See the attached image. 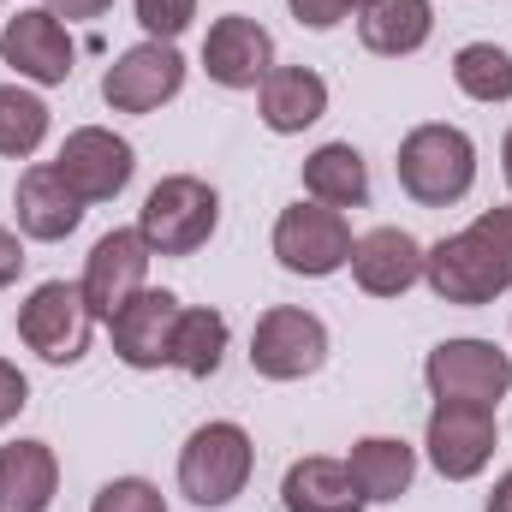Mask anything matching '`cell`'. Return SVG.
Returning a JSON list of instances; mask_svg holds the SVG:
<instances>
[{"label": "cell", "mask_w": 512, "mask_h": 512, "mask_svg": "<svg viewBox=\"0 0 512 512\" xmlns=\"http://www.w3.org/2000/svg\"><path fill=\"white\" fill-rule=\"evenodd\" d=\"M24 262H30V256H24V233L0 227V292H6V286L24 274Z\"/></svg>", "instance_id": "4dcf8cb0"}, {"label": "cell", "mask_w": 512, "mask_h": 512, "mask_svg": "<svg viewBox=\"0 0 512 512\" xmlns=\"http://www.w3.org/2000/svg\"><path fill=\"white\" fill-rule=\"evenodd\" d=\"M304 197L328 209H364L370 203V161L352 143H322L304 155Z\"/></svg>", "instance_id": "603a6c76"}, {"label": "cell", "mask_w": 512, "mask_h": 512, "mask_svg": "<svg viewBox=\"0 0 512 512\" xmlns=\"http://www.w3.org/2000/svg\"><path fill=\"white\" fill-rule=\"evenodd\" d=\"M24 405H30V382H24V370L0 358V429H6Z\"/></svg>", "instance_id": "f546056e"}, {"label": "cell", "mask_w": 512, "mask_h": 512, "mask_svg": "<svg viewBox=\"0 0 512 512\" xmlns=\"http://www.w3.org/2000/svg\"><path fill=\"white\" fill-rule=\"evenodd\" d=\"M60 495V459L48 441L0 447V512H48Z\"/></svg>", "instance_id": "ffe728a7"}, {"label": "cell", "mask_w": 512, "mask_h": 512, "mask_svg": "<svg viewBox=\"0 0 512 512\" xmlns=\"http://www.w3.org/2000/svg\"><path fill=\"white\" fill-rule=\"evenodd\" d=\"M0 60H6L24 84L54 90V84H66V78H72L78 48H72L66 24H60L48 6H18V12L6 18V30H0Z\"/></svg>", "instance_id": "4fadbf2b"}, {"label": "cell", "mask_w": 512, "mask_h": 512, "mask_svg": "<svg viewBox=\"0 0 512 512\" xmlns=\"http://www.w3.org/2000/svg\"><path fill=\"white\" fill-rule=\"evenodd\" d=\"M221 227V197L209 179L197 173H167L149 185L143 209H137V233L155 256H197Z\"/></svg>", "instance_id": "277c9868"}, {"label": "cell", "mask_w": 512, "mask_h": 512, "mask_svg": "<svg viewBox=\"0 0 512 512\" xmlns=\"http://www.w3.org/2000/svg\"><path fill=\"white\" fill-rule=\"evenodd\" d=\"M179 310H185L179 292H167V286H143L126 310L108 322V334H114V358H120L126 370H167V364H173V328H179Z\"/></svg>", "instance_id": "5bb4252c"}, {"label": "cell", "mask_w": 512, "mask_h": 512, "mask_svg": "<svg viewBox=\"0 0 512 512\" xmlns=\"http://www.w3.org/2000/svg\"><path fill=\"white\" fill-rule=\"evenodd\" d=\"M346 471H352V483L364 489L370 507H387V501L411 495V483H417V447L399 441V435H364V441H352Z\"/></svg>", "instance_id": "7402d4cb"}, {"label": "cell", "mask_w": 512, "mask_h": 512, "mask_svg": "<svg viewBox=\"0 0 512 512\" xmlns=\"http://www.w3.org/2000/svg\"><path fill=\"white\" fill-rule=\"evenodd\" d=\"M149 262H155V251L143 245L137 227H114V233H102V239L90 245L78 286H84V304H90L96 322H114L131 298L149 286Z\"/></svg>", "instance_id": "8fae6325"}, {"label": "cell", "mask_w": 512, "mask_h": 512, "mask_svg": "<svg viewBox=\"0 0 512 512\" xmlns=\"http://www.w3.org/2000/svg\"><path fill=\"white\" fill-rule=\"evenodd\" d=\"M280 507L286 512H364V489L352 483L346 459H328V453H310L298 465H286L280 477Z\"/></svg>", "instance_id": "d6986e66"}, {"label": "cell", "mask_w": 512, "mask_h": 512, "mask_svg": "<svg viewBox=\"0 0 512 512\" xmlns=\"http://www.w3.org/2000/svg\"><path fill=\"white\" fill-rule=\"evenodd\" d=\"M251 471H256V441H251V429L233 423V417L197 423L185 435V447H179V495L203 512L233 507L245 495Z\"/></svg>", "instance_id": "3957f363"}, {"label": "cell", "mask_w": 512, "mask_h": 512, "mask_svg": "<svg viewBox=\"0 0 512 512\" xmlns=\"http://www.w3.org/2000/svg\"><path fill=\"white\" fill-rule=\"evenodd\" d=\"M227 340H233V328H227L221 310L185 304V310H179V328H173V364H167V370H179V376H191V382H209V376L221 370V358H227Z\"/></svg>", "instance_id": "cb8c5ba5"}, {"label": "cell", "mask_w": 512, "mask_h": 512, "mask_svg": "<svg viewBox=\"0 0 512 512\" xmlns=\"http://www.w3.org/2000/svg\"><path fill=\"white\" fill-rule=\"evenodd\" d=\"M423 387L429 399H465V405H501L512 393V352L495 340H441L423 358Z\"/></svg>", "instance_id": "9c48e42d"}, {"label": "cell", "mask_w": 512, "mask_h": 512, "mask_svg": "<svg viewBox=\"0 0 512 512\" xmlns=\"http://www.w3.org/2000/svg\"><path fill=\"white\" fill-rule=\"evenodd\" d=\"M90 328H96V316L84 304V286H72V280H42L18 304V340L54 370L78 364L90 352Z\"/></svg>", "instance_id": "8992f818"}, {"label": "cell", "mask_w": 512, "mask_h": 512, "mask_svg": "<svg viewBox=\"0 0 512 512\" xmlns=\"http://www.w3.org/2000/svg\"><path fill=\"white\" fill-rule=\"evenodd\" d=\"M274 66H280L274 60V36L256 18L227 12V18L209 24V36H203V72H209V84H221V90H256Z\"/></svg>", "instance_id": "2e32d148"}, {"label": "cell", "mask_w": 512, "mask_h": 512, "mask_svg": "<svg viewBox=\"0 0 512 512\" xmlns=\"http://www.w3.org/2000/svg\"><path fill=\"white\" fill-rule=\"evenodd\" d=\"M393 173H399V191L411 203L453 209L477 185V143H471V131L447 126V120H423V126H411L399 137Z\"/></svg>", "instance_id": "7a4b0ae2"}, {"label": "cell", "mask_w": 512, "mask_h": 512, "mask_svg": "<svg viewBox=\"0 0 512 512\" xmlns=\"http://www.w3.org/2000/svg\"><path fill=\"white\" fill-rule=\"evenodd\" d=\"M84 197L60 179L54 161H36L18 173V191H12V215H18V233L36 239V245H60L84 227Z\"/></svg>", "instance_id": "9a60e30c"}, {"label": "cell", "mask_w": 512, "mask_h": 512, "mask_svg": "<svg viewBox=\"0 0 512 512\" xmlns=\"http://www.w3.org/2000/svg\"><path fill=\"white\" fill-rule=\"evenodd\" d=\"M423 286L459 310L495 304L501 292H512V203L483 209L465 233L423 245Z\"/></svg>", "instance_id": "6da1fadb"}, {"label": "cell", "mask_w": 512, "mask_h": 512, "mask_svg": "<svg viewBox=\"0 0 512 512\" xmlns=\"http://www.w3.org/2000/svg\"><path fill=\"white\" fill-rule=\"evenodd\" d=\"M435 36V0H364L358 6V42L382 60H405Z\"/></svg>", "instance_id": "44dd1931"}, {"label": "cell", "mask_w": 512, "mask_h": 512, "mask_svg": "<svg viewBox=\"0 0 512 512\" xmlns=\"http://www.w3.org/2000/svg\"><path fill=\"white\" fill-rule=\"evenodd\" d=\"M501 173H507V185H512V126H507V137H501Z\"/></svg>", "instance_id": "836d02e7"}, {"label": "cell", "mask_w": 512, "mask_h": 512, "mask_svg": "<svg viewBox=\"0 0 512 512\" xmlns=\"http://www.w3.org/2000/svg\"><path fill=\"white\" fill-rule=\"evenodd\" d=\"M352 221L340 215V209H328V203H310V197H298V203H286L280 215H274V239H268V251L274 262L286 268V274H298V280H328V274H340L346 262H352Z\"/></svg>", "instance_id": "5b68a950"}, {"label": "cell", "mask_w": 512, "mask_h": 512, "mask_svg": "<svg viewBox=\"0 0 512 512\" xmlns=\"http://www.w3.org/2000/svg\"><path fill=\"white\" fill-rule=\"evenodd\" d=\"M346 268H352L358 292H370V298H405L423 280V245L405 227H370L352 245V262Z\"/></svg>", "instance_id": "e0dca14e"}, {"label": "cell", "mask_w": 512, "mask_h": 512, "mask_svg": "<svg viewBox=\"0 0 512 512\" xmlns=\"http://www.w3.org/2000/svg\"><path fill=\"white\" fill-rule=\"evenodd\" d=\"M495 441H501L495 405L435 399V411H429V423H423V453H429L435 477H447V483H471V477H483L489 459H495Z\"/></svg>", "instance_id": "ba28073f"}, {"label": "cell", "mask_w": 512, "mask_h": 512, "mask_svg": "<svg viewBox=\"0 0 512 512\" xmlns=\"http://www.w3.org/2000/svg\"><path fill=\"white\" fill-rule=\"evenodd\" d=\"M90 512H167V495L149 477H114V483L96 489Z\"/></svg>", "instance_id": "83f0119b"}, {"label": "cell", "mask_w": 512, "mask_h": 512, "mask_svg": "<svg viewBox=\"0 0 512 512\" xmlns=\"http://www.w3.org/2000/svg\"><path fill=\"white\" fill-rule=\"evenodd\" d=\"M54 167H60V179L84 203H114L131 179H137V149L108 126H78V131H66Z\"/></svg>", "instance_id": "7c38bea8"}, {"label": "cell", "mask_w": 512, "mask_h": 512, "mask_svg": "<svg viewBox=\"0 0 512 512\" xmlns=\"http://www.w3.org/2000/svg\"><path fill=\"white\" fill-rule=\"evenodd\" d=\"M483 512H512V471H501V477H495V489H489Z\"/></svg>", "instance_id": "d6a6232c"}, {"label": "cell", "mask_w": 512, "mask_h": 512, "mask_svg": "<svg viewBox=\"0 0 512 512\" xmlns=\"http://www.w3.org/2000/svg\"><path fill=\"white\" fill-rule=\"evenodd\" d=\"M286 6H292V18L304 30H334V24H346L358 12V0H286Z\"/></svg>", "instance_id": "f1b7e54d"}, {"label": "cell", "mask_w": 512, "mask_h": 512, "mask_svg": "<svg viewBox=\"0 0 512 512\" xmlns=\"http://www.w3.org/2000/svg\"><path fill=\"white\" fill-rule=\"evenodd\" d=\"M60 24H90V18H102V12H114V0H42Z\"/></svg>", "instance_id": "1f68e13d"}, {"label": "cell", "mask_w": 512, "mask_h": 512, "mask_svg": "<svg viewBox=\"0 0 512 512\" xmlns=\"http://www.w3.org/2000/svg\"><path fill=\"white\" fill-rule=\"evenodd\" d=\"M256 114L274 137H298L304 126H316L328 114V78L310 66H274L256 84Z\"/></svg>", "instance_id": "ac0fdd59"}, {"label": "cell", "mask_w": 512, "mask_h": 512, "mask_svg": "<svg viewBox=\"0 0 512 512\" xmlns=\"http://www.w3.org/2000/svg\"><path fill=\"white\" fill-rule=\"evenodd\" d=\"M453 84H459V96H471L483 108L512 102V48H501V42H465L453 54Z\"/></svg>", "instance_id": "484cf974"}, {"label": "cell", "mask_w": 512, "mask_h": 512, "mask_svg": "<svg viewBox=\"0 0 512 512\" xmlns=\"http://www.w3.org/2000/svg\"><path fill=\"white\" fill-rule=\"evenodd\" d=\"M358 6H364V0H358Z\"/></svg>", "instance_id": "d590c367"}, {"label": "cell", "mask_w": 512, "mask_h": 512, "mask_svg": "<svg viewBox=\"0 0 512 512\" xmlns=\"http://www.w3.org/2000/svg\"><path fill=\"white\" fill-rule=\"evenodd\" d=\"M48 126H54V114H48V102L36 90L0 84V155L6 161H30L48 143Z\"/></svg>", "instance_id": "d4e9b609"}, {"label": "cell", "mask_w": 512, "mask_h": 512, "mask_svg": "<svg viewBox=\"0 0 512 512\" xmlns=\"http://www.w3.org/2000/svg\"><path fill=\"white\" fill-rule=\"evenodd\" d=\"M149 42H179L197 24V0H131Z\"/></svg>", "instance_id": "4316f807"}, {"label": "cell", "mask_w": 512, "mask_h": 512, "mask_svg": "<svg viewBox=\"0 0 512 512\" xmlns=\"http://www.w3.org/2000/svg\"><path fill=\"white\" fill-rule=\"evenodd\" d=\"M328 364V322L304 304H274L251 328V370L262 382H310Z\"/></svg>", "instance_id": "52a82bcc"}, {"label": "cell", "mask_w": 512, "mask_h": 512, "mask_svg": "<svg viewBox=\"0 0 512 512\" xmlns=\"http://www.w3.org/2000/svg\"><path fill=\"white\" fill-rule=\"evenodd\" d=\"M185 90V54L173 42H137L102 72V102L114 114H155Z\"/></svg>", "instance_id": "30bf717a"}, {"label": "cell", "mask_w": 512, "mask_h": 512, "mask_svg": "<svg viewBox=\"0 0 512 512\" xmlns=\"http://www.w3.org/2000/svg\"><path fill=\"white\" fill-rule=\"evenodd\" d=\"M507 352H512V334H507Z\"/></svg>", "instance_id": "e575fe53"}]
</instances>
